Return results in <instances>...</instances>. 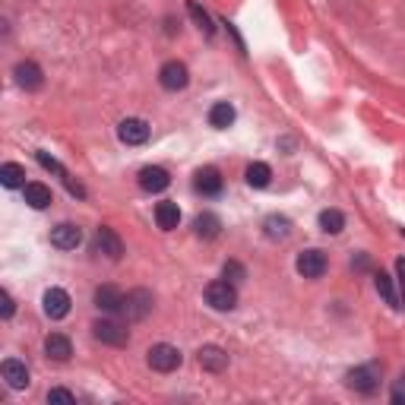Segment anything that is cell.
I'll return each instance as SVG.
<instances>
[{
	"label": "cell",
	"mask_w": 405,
	"mask_h": 405,
	"mask_svg": "<svg viewBox=\"0 0 405 405\" xmlns=\"http://www.w3.org/2000/svg\"><path fill=\"white\" fill-rule=\"evenodd\" d=\"M263 234H266L270 241H285V238L291 234V222L285 219V215H266Z\"/></svg>",
	"instance_id": "obj_24"
},
{
	"label": "cell",
	"mask_w": 405,
	"mask_h": 405,
	"mask_svg": "<svg viewBox=\"0 0 405 405\" xmlns=\"http://www.w3.org/2000/svg\"><path fill=\"white\" fill-rule=\"evenodd\" d=\"M0 313H4V320H10L13 317V310H16V304H13V298H10V291H0Z\"/></svg>",
	"instance_id": "obj_32"
},
{
	"label": "cell",
	"mask_w": 405,
	"mask_h": 405,
	"mask_svg": "<svg viewBox=\"0 0 405 405\" xmlns=\"http://www.w3.org/2000/svg\"><path fill=\"white\" fill-rule=\"evenodd\" d=\"M349 387L361 396H374L380 389V370H377V364H361V368L349 370Z\"/></svg>",
	"instance_id": "obj_3"
},
{
	"label": "cell",
	"mask_w": 405,
	"mask_h": 405,
	"mask_svg": "<svg viewBox=\"0 0 405 405\" xmlns=\"http://www.w3.org/2000/svg\"><path fill=\"white\" fill-rule=\"evenodd\" d=\"M295 266H298V272H301L304 279H320L330 263H326V253H323V250H313V247H310V250H301V253H298Z\"/></svg>",
	"instance_id": "obj_10"
},
{
	"label": "cell",
	"mask_w": 405,
	"mask_h": 405,
	"mask_svg": "<svg viewBox=\"0 0 405 405\" xmlns=\"http://www.w3.org/2000/svg\"><path fill=\"white\" fill-rule=\"evenodd\" d=\"M193 187H197V193H202V197H219L222 193V174L215 171V168H200Z\"/></svg>",
	"instance_id": "obj_18"
},
{
	"label": "cell",
	"mask_w": 405,
	"mask_h": 405,
	"mask_svg": "<svg viewBox=\"0 0 405 405\" xmlns=\"http://www.w3.org/2000/svg\"><path fill=\"white\" fill-rule=\"evenodd\" d=\"M197 361L202 370H209V374H222V370L228 368V351L219 349V345H202L197 351Z\"/></svg>",
	"instance_id": "obj_14"
},
{
	"label": "cell",
	"mask_w": 405,
	"mask_h": 405,
	"mask_svg": "<svg viewBox=\"0 0 405 405\" xmlns=\"http://www.w3.org/2000/svg\"><path fill=\"white\" fill-rule=\"evenodd\" d=\"M168 184H171V178H168L165 168L149 165V168H143V171H140V191L162 193V191H168Z\"/></svg>",
	"instance_id": "obj_16"
},
{
	"label": "cell",
	"mask_w": 405,
	"mask_h": 405,
	"mask_svg": "<svg viewBox=\"0 0 405 405\" xmlns=\"http://www.w3.org/2000/svg\"><path fill=\"white\" fill-rule=\"evenodd\" d=\"M117 140L123 146H143L149 140V123L140 121V117H127V121L117 123Z\"/></svg>",
	"instance_id": "obj_8"
},
{
	"label": "cell",
	"mask_w": 405,
	"mask_h": 405,
	"mask_svg": "<svg viewBox=\"0 0 405 405\" xmlns=\"http://www.w3.org/2000/svg\"><path fill=\"white\" fill-rule=\"evenodd\" d=\"M155 225L162 228V231H174V228L181 225V209H178V202H159L155 206Z\"/></svg>",
	"instance_id": "obj_20"
},
{
	"label": "cell",
	"mask_w": 405,
	"mask_h": 405,
	"mask_svg": "<svg viewBox=\"0 0 405 405\" xmlns=\"http://www.w3.org/2000/svg\"><path fill=\"white\" fill-rule=\"evenodd\" d=\"M193 231H197V238L202 241H212L222 234V219L215 212H202L197 215V222H193Z\"/></svg>",
	"instance_id": "obj_21"
},
{
	"label": "cell",
	"mask_w": 405,
	"mask_h": 405,
	"mask_svg": "<svg viewBox=\"0 0 405 405\" xmlns=\"http://www.w3.org/2000/svg\"><path fill=\"white\" fill-rule=\"evenodd\" d=\"M209 123H212L215 130H225L234 123V108L228 102H215L212 108H209Z\"/></svg>",
	"instance_id": "obj_25"
},
{
	"label": "cell",
	"mask_w": 405,
	"mask_h": 405,
	"mask_svg": "<svg viewBox=\"0 0 405 405\" xmlns=\"http://www.w3.org/2000/svg\"><path fill=\"white\" fill-rule=\"evenodd\" d=\"M123 298L127 295H123L117 285H99L95 295H92V301L102 313H123Z\"/></svg>",
	"instance_id": "obj_11"
},
{
	"label": "cell",
	"mask_w": 405,
	"mask_h": 405,
	"mask_svg": "<svg viewBox=\"0 0 405 405\" xmlns=\"http://www.w3.org/2000/svg\"><path fill=\"white\" fill-rule=\"evenodd\" d=\"M159 83L168 92H181V89H187V83H191V70L181 61H168V64H162V70H159Z\"/></svg>",
	"instance_id": "obj_5"
},
{
	"label": "cell",
	"mask_w": 405,
	"mask_h": 405,
	"mask_svg": "<svg viewBox=\"0 0 405 405\" xmlns=\"http://www.w3.org/2000/svg\"><path fill=\"white\" fill-rule=\"evenodd\" d=\"M35 159H38V165L44 168V171H54L57 178H67V171H64V165L57 159H51L48 152H35Z\"/></svg>",
	"instance_id": "obj_30"
},
{
	"label": "cell",
	"mask_w": 405,
	"mask_h": 405,
	"mask_svg": "<svg viewBox=\"0 0 405 405\" xmlns=\"http://www.w3.org/2000/svg\"><path fill=\"white\" fill-rule=\"evenodd\" d=\"M51 244L61 247V250H76L83 244V228L73 222H61V225L51 228Z\"/></svg>",
	"instance_id": "obj_9"
},
{
	"label": "cell",
	"mask_w": 405,
	"mask_h": 405,
	"mask_svg": "<svg viewBox=\"0 0 405 405\" xmlns=\"http://www.w3.org/2000/svg\"><path fill=\"white\" fill-rule=\"evenodd\" d=\"M181 361H184V355L168 342H159V345L149 349V368L159 370V374H171V370H178Z\"/></svg>",
	"instance_id": "obj_2"
},
{
	"label": "cell",
	"mask_w": 405,
	"mask_h": 405,
	"mask_svg": "<svg viewBox=\"0 0 405 405\" xmlns=\"http://www.w3.org/2000/svg\"><path fill=\"white\" fill-rule=\"evenodd\" d=\"M0 374H4L6 387L10 389H25L29 387V368H25L19 358H6L4 364H0Z\"/></svg>",
	"instance_id": "obj_15"
},
{
	"label": "cell",
	"mask_w": 405,
	"mask_h": 405,
	"mask_svg": "<svg viewBox=\"0 0 405 405\" xmlns=\"http://www.w3.org/2000/svg\"><path fill=\"white\" fill-rule=\"evenodd\" d=\"M222 276H225L228 282H244V279H247V270L238 263V260H228V263L222 266Z\"/></svg>",
	"instance_id": "obj_29"
},
{
	"label": "cell",
	"mask_w": 405,
	"mask_h": 405,
	"mask_svg": "<svg viewBox=\"0 0 405 405\" xmlns=\"http://www.w3.org/2000/svg\"><path fill=\"white\" fill-rule=\"evenodd\" d=\"M152 304H155L152 291L133 289V291H127V298H123V313H127V320H146L149 313H152Z\"/></svg>",
	"instance_id": "obj_6"
},
{
	"label": "cell",
	"mask_w": 405,
	"mask_h": 405,
	"mask_svg": "<svg viewBox=\"0 0 405 405\" xmlns=\"http://www.w3.org/2000/svg\"><path fill=\"white\" fill-rule=\"evenodd\" d=\"M393 402H405V389H402V383L393 389Z\"/></svg>",
	"instance_id": "obj_34"
},
{
	"label": "cell",
	"mask_w": 405,
	"mask_h": 405,
	"mask_svg": "<svg viewBox=\"0 0 405 405\" xmlns=\"http://www.w3.org/2000/svg\"><path fill=\"white\" fill-rule=\"evenodd\" d=\"M44 304V313H48L51 320H64L70 313V307H73V301H70V295L64 289H48L42 298Z\"/></svg>",
	"instance_id": "obj_13"
},
{
	"label": "cell",
	"mask_w": 405,
	"mask_h": 405,
	"mask_svg": "<svg viewBox=\"0 0 405 405\" xmlns=\"http://www.w3.org/2000/svg\"><path fill=\"white\" fill-rule=\"evenodd\" d=\"M0 184L10 187V191H16V187H25V168L16 165V162H6V165L0 168Z\"/></svg>",
	"instance_id": "obj_26"
},
{
	"label": "cell",
	"mask_w": 405,
	"mask_h": 405,
	"mask_svg": "<svg viewBox=\"0 0 405 405\" xmlns=\"http://www.w3.org/2000/svg\"><path fill=\"white\" fill-rule=\"evenodd\" d=\"M25 193V202H29L32 209H48L51 202H54V193H51L48 184H42V181H29V184L23 187Z\"/></svg>",
	"instance_id": "obj_17"
},
{
	"label": "cell",
	"mask_w": 405,
	"mask_h": 405,
	"mask_svg": "<svg viewBox=\"0 0 405 405\" xmlns=\"http://www.w3.org/2000/svg\"><path fill=\"white\" fill-rule=\"evenodd\" d=\"M13 76H16V86L25 89V92H38L44 86V73L35 61H19L13 67Z\"/></svg>",
	"instance_id": "obj_7"
},
{
	"label": "cell",
	"mask_w": 405,
	"mask_h": 405,
	"mask_svg": "<svg viewBox=\"0 0 405 405\" xmlns=\"http://www.w3.org/2000/svg\"><path fill=\"white\" fill-rule=\"evenodd\" d=\"M95 253H104V257L114 260V263L123 257V241L117 238L114 228H108V225L99 228V234H95Z\"/></svg>",
	"instance_id": "obj_12"
},
{
	"label": "cell",
	"mask_w": 405,
	"mask_h": 405,
	"mask_svg": "<svg viewBox=\"0 0 405 405\" xmlns=\"http://www.w3.org/2000/svg\"><path fill=\"white\" fill-rule=\"evenodd\" d=\"M374 285H377V291L383 295V301H387L393 310H402V295L396 291V285H393V279L387 276V272H374Z\"/></svg>",
	"instance_id": "obj_22"
},
{
	"label": "cell",
	"mask_w": 405,
	"mask_h": 405,
	"mask_svg": "<svg viewBox=\"0 0 405 405\" xmlns=\"http://www.w3.org/2000/svg\"><path fill=\"white\" fill-rule=\"evenodd\" d=\"M92 336L99 339L104 345H127L130 342V330L123 323H117V320H95L92 323Z\"/></svg>",
	"instance_id": "obj_4"
},
{
	"label": "cell",
	"mask_w": 405,
	"mask_h": 405,
	"mask_svg": "<svg viewBox=\"0 0 405 405\" xmlns=\"http://www.w3.org/2000/svg\"><path fill=\"white\" fill-rule=\"evenodd\" d=\"M244 178H247V184H250L253 191H263V187H270V181H272V168L266 165V162H250L247 171H244Z\"/></svg>",
	"instance_id": "obj_23"
},
{
	"label": "cell",
	"mask_w": 405,
	"mask_h": 405,
	"mask_svg": "<svg viewBox=\"0 0 405 405\" xmlns=\"http://www.w3.org/2000/svg\"><path fill=\"white\" fill-rule=\"evenodd\" d=\"M187 13H191L193 23L200 25L202 35H206V38H212V35H215V25H212V19H209V13L200 6V0H187Z\"/></svg>",
	"instance_id": "obj_27"
},
{
	"label": "cell",
	"mask_w": 405,
	"mask_h": 405,
	"mask_svg": "<svg viewBox=\"0 0 405 405\" xmlns=\"http://www.w3.org/2000/svg\"><path fill=\"white\" fill-rule=\"evenodd\" d=\"M396 272H399V291H402V301H405V257L396 260Z\"/></svg>",
	"instance_id": "obj_33"
},
{
	"label": "cell",
	"mask_w": 405,
	"mask_h": 405,
	"mask_svg": "<svg viewBox=\"0 0 405 405\" xmlns=\"http://www.w3.org/2000/svg\"><path fill=\"white\" fill-rule=\"evenodd\" d=\"M320 228H323L326 234H339L345 228V215L339 212V209H323V212H320Z\"/></svg>",
	"instance_id": "obj_28"
},
{
	"label": "cell",
	"mask_w": 405,
	"mask_h": 405,
	"mask_svg": "<svg viewBox=\"0 0 405 405\" xmlns=\"http://www.w3.org/2000/svg\"><path fill=\"white\" fill-rule=\"evenodd\" d=\"M44 351H48V358H54V361H70L73 342H70L64 332H51V336L44 339Z\"/></svg>",
	"instance_id": "obj_19"
},
{
	"label": "cell",
	"mask_w": 405,
	"mask_h": 405,
	"mask_svg": "<svg viewBox=\"0 0 405 405\" xmlns=\"http://www.w3.org/2000/svg\"><path fill=\"white\" fill-rule=\"evenodd\" d=\"M206 304L212 307V310H234V307H238V289H234V282H228V279L209 282L206 285Z\"/></svg>",
	"instance_id": "obj_1"
},
{
	"label": "cell",
	"mask_w": 405,
	"mask_h": 405,
	"mask_svg": "<svg viewBox=\"0 0 405 405\" xmlns=\"http://www.w3.org/2000/svg\"><path fill=\"white\" fill-rule=\"evenodd\" d=\"M48 402H76V396L70 393V389L54 387V389H48Z\"/></svg>",
	"instance_id": "obj_31"
}]
</instances>
